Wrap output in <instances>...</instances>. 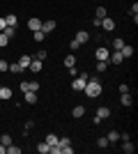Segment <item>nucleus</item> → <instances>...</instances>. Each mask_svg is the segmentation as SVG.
<instances>
[{
	"label": "nucleus",
	"instance_id": "29",
	"mask_svg": "<svg viewBox=\"0 0 138 154\" xmlns=\"http://www.w3.org/2000/svg\"><path fill=\"white\" fill-rule=\"evenodd\" d=\"M106 138H108V143H118V140H120V134H118V131H111Z\"/></svg>",
	"mask_w": 138,
	"mask_h": 154
},
{
	"label": "nucleus",
	"instance_id": "26",
	"mask_svg": "<svg viewBox=\"0 0 138 154\" xmlns=\"http://www.w3.org/2000/svg\"><path fill=\"white\" fill-rule=\"evenodd\" d=\"M122 46H124V42H122L120 37H115V39H113V51H120Z\"/></svg>",
	"mask_w": 138,
	"mask_h": 154
},
{
	"label": "nucleus",
	"instance_id": "37",
	"mask_svg": "<svg viewBox=\"0 0 138 154\" xmlns=\"http://www.w3.org/2000/svg\"><path fill=\"white\" fill-rule=\"evenodd\" d=\"M7 69H9V62H7V60H0V71H2V74H5Z\"/></svg>",
	"mask_w": 138,
	"mask_h": 154
},
{
	"label": "nucleus",
	"instance_id": "1",
	"mask_svg": "<svg viewBox=\"0 0 138 154\" xmlns=\"http://www.w3.org/2000/svg\"><path fill=\"white\" fill-rule=\"evenodd\" d=\"M101 83H99L97 78H87L85 88H83V92H85V97H90V99H97V97H101Z\"/></svg>",
	"mask_w": 138,
	"mask_h": 154
},
{
	"label": "nucleus",
	"instance_id": "43",
	"mask_svg": "<svg viewBox=\"0 0 138 154\" xmlns=\"http://www.w3.org/2000/svg\"><path fill=\"white\" fill-rule=\"evenodd\" d=\"M118 90H120V92H129V85H127V83H122V85L118 88Z\"/></svg>",
	"mask_w": 138,
	"mask_h": 154
},
{
	"label": "nucleus",
	"instance_id": "4",
	"mask_svg": "<svg viewBox=\"0 0 138 154\" xmlns=\"http://www.w3.org/2000/svg\"><path fill=\"white\" fill-rule=\"evenodd\" d=\"M99 28H104L106 32H113V30H115V19H108V16H106V19H101Z\"/></svg>",
	"mask_w": 138,
	"mask_h": 154
},
{
	"label": "nucleus",
	"instance_id": "27",
	"mask_svg": "<svg viewBox=\"0 0 138 154\" xmlns=\"http://www.w3.org/2000/svg\"><path fill=\"white\" fill-rule=\"evenodd\" d=\"M0 143H2L5 147H7V145H12V136H9V134H2V136H0Z\"/></svg>",
	"mask_w": 138,
	"mask_h": 154
},
{
	"label": "nucleus",
	"instance_id": "21",
	"mask_svg": "<svg viewBox=\"0 0 138 154\" xmlns=\"http://www.w3.org/2000/svg\"><path fill=\"white\" fill-rule=\"evenodd\" d=\"M48 149H51V147H48V143H39V145H37V152H39V154H48Z\"/></svg>",
	"mask_w": 138,
	"mask_h": 154
},
{
	"label": "nucleus",
	"instance_id": "18",
	"mask_svg": "<svg viewBox=\"0 0 138 154\" xmlns=\"http://www.w3.org/2000/svg\"><path fill=\"white\" fill-rule=\"evenodd\" d=\"M32 39H35V42H44V39H46V32L44 30H35L32 32Z\"/></svg>",
	"mask_w": 138,
	"mask_h": 154
},
{
	"label": "nucleus",
	"instance_id": "7",
	"mask_svg": "<svg viewBox=\"0 0 138 154\" xmlns=\"http://www.w3.org/2000/svg\"><path fill=\"white\" fill-rule=\"evenodd\" d=\"M122 60H124V58H122V53H120V51H113L111 55H108V62H113V64H122Z\"/></svg>",
	"mask_w": 138,
	"mask_h": 154
},
{
	"label": "nucleus",
	"instance_id": "28",
	"mask_svg": "<svg viewBox=\"0 0 138 154\" xmlns=\"http://www.w3.org/2000/svg\"><path fill=\"white\" fill-rule=\"evenodd\" d=\"M94 19H106V7H97V12H94Z\"/></svg>",
	"mask_w": 138,
	"mask_h": 154
},
{
	"label": "nucleus",
	"instance_id": "17",
	"mask_svg": "<svg viewBox=\"0 0 138 154\" xmlns=\"http://www.w3.org/2000/svg\"><path fill=\"white\" fill-rule=\"evenodd\" d=\"M72 115L76 117V120H78V117H83V115H85V106H76V108L72 110Z\"/></svg>",
	"mask_w": 138,
	"mask_h": 154
},
{
	"label": "nucleus",
	"instance_id": "35",
	"mask_svg": "<svg viewBox=\"0 0 138 154\" xmlns=\"http://www.w3.org/2000/svg\"><path fill=\"white\" fill-rule=\"evenodd\" d=\"M19 88H21V92H28V90H30V81H21Z\"/></svg>",
	"mask_w": 138,
	"mask_h": 154
},
{
	"label": "nucleus",
	"instance_id": "16",
	"mask_svg": "<svg viewBox=\"0 0 138 154\" xmlns=\"http://www.w3.org/2000/svg\"><path fill=\"white\" fill-rule=\"evenodd\" d=\"M26 103H30V106L37 103V92H30V90H28L26 92Z\"/></svg>",
	"mask_w": 138,
	"mask_h": 154
},
{
	"label": "nucleus",
	"instance_id": "39",
	"mask_svg": "<svg viewBox=\"0 0 138 154\" xmlns=\"http://www.w3.org/2000/svg\"><path fill=\"white\" fill-rule=\"evenodd\" d=\"M78 42H76V39H72V42H69V48H72V51H78Z\"/></svg>",
	"mask_w": 138,
	"mask_h": 154
},
{
	"label": "nucleus",
	"instance_id": "36",
	"mask_svg": "<svg viewBox=\"0 0 138 154\" xmlns=\"http://www.w3.org/2000/svg\"><path fill=\"white\" fill-rule=\"evenodd\" d=\"M39 90V81H30V92H37Z\"/></svg>",
	"mask_w": 138,
	"mask_h": 154
},
{
	"label": "nucleus",
	"instance_id": "34",
	"mask_svg": "<svg viewBox=\"0 0 138 154\" xmlns=\"http://www.w3.org/2000/svg\"><path fill=\"white\" fill-rule=\"evenodd\" d=\"M97 145H99L101 149H104V147H108L111 143H108V138H99V140H97Z\"/></svg>",
	"mask_w": 138,
	"mask_h": 154
},
{
	"label": "nucleus",
	"instance_id": "40",
	"mask_svg": "<svg viewBox=\"0 0 138 154\" xmlns=\"http://www.w3.org/2000/svg\"><path fill=\"white\" fill-rule=\"evenodd\" d=\"M48 152H51V154H62V149H60V145H53Z\"/></svg>",
	"mask_w": 138,
	"mask_h": 154
},
{
	"label": "nucleus",
	"instance_id": "24",
	"mask_svg": "<svg viewBox=\"0 0 138 154\" xmlns=\"http://www.w3.org/2000/svg\"><path fill=\"white\" fill-rule=\"evenodd\" d=\"M74 64H76V55H67L65 58V67L69 69V67H74Z\"/></svg>",
	"mask_w": 138,
	"mask_h": 154
},
{
	"label": "nucleus",
	"instance_id": "13",
	"mask_svg": "<svg viewBox=\"0 0 138 154\" xmlns=\"http://www.w3.org/2000/svg\"><path fill=\"white\" fill-rule=\"evenodd\" d=\"M0 99H12V88L0 85Z\"/></svg>",
	"mask_w": 138,
	"mask_h": 154
},
{
	"label": "nucleus",
	"instance_id": "14",
	"mask_svg": "<svg viewBox=\"0 0 138 154\" xmlns=\"http://www.w3.org/2000/svg\"><path fill=\"white\" fill-rule=\"evenodd\" d=\"M30 62H32V58H30V55H21V58H19L21 69H28V67H30Z\"/></svg>",
	"mask_w": 138,
	"mask_h": 154
},
{
	"label": "nucleus",
	"instance_id": "22",
	"mask_svg": "<svg viewBox=\"0 0 138 154\" xmlns=\"http://www.w3.org/2000/svg\"><path fill=\"white\" fill-rule=\"evenodd\" d=\"M46 143H48V147L58 145V136H55V134H48V136H46Z\"/></svg>",
	"mask_w": 138,
	"mask_h": 154
},
{
	"label": "nucleus",
	"instance_id": "41",
	"mask_svg": "<svg viewBox=\"0 0 138 154\" xmlns=\"http://www.w3.org/2000/svg\"><path fill=\"white\" fill-rule=\"evenodd\" d=\"M7 28V21H5V16H0V32Z\"/></svg>",
	"mask_w": 138,
	"mask_h": 154
},
{
	"label": "nucleus",
	"instance_id": "3",
	"mask_svg": "<svg viewBox=\"0 0 138 154\" xmlns=\"http://www.w3.org/2000/svg\"><path fill=\"white\" fill-rule=\"evenodd\" d=\"M108 117H111V108L101 106V108H97V115H94V124H101L104 120H108Z\"/></svg>",
	"mask_w": 138,
	"mask_h": 154
},
{
	"label": "nucleus",
	"instance_id": "8",
	"mask_svg": "<svg viewBox=\"0 0 138 154\" xmlns=\"http://www.w3.org/2000/svg\"><path fill=\"white\" fill-rule=\"evenodd\" d=\"M120 103H122V106H131V103H133L131 92H122V97H120Z\"/></svg>",
	"mask_w": 138,
	"mask_h": 154
},
{
	"label": "nucleus",
	"instance_id": "38",
	"mask_svg": "<svg viewBox=\"0 0 138 154\" xmlns=\"http://www.w3.org/2000/svg\"><path fill=\"white\" fill-rule=\"evenodd\" d=\"M129 14H131V16H138V2H133V5H131V9H129Z\"/></svg>",
	"mask_w": 138,
	"mask_h": 154
},
{
	"label": "nucleus",
	"instance_id": "45",
	"mask_svg": "<svg viewBox=\"0 0 138 154\" xmlns=\"http://www.w3.org/2000/svg\"><path fill=\"white\" fill-rule=\"evenodd\" d=\"M5 152H7V147L2 145V143H0V154H5Z\"/></svg>",
	"mask_w": 138,
	"mask_h": 154
},
{
	"label": "nucleus",
	"instance_id": "20",
	"mask_svg": "<svg viewBox=\"0 0 138 154\" xmlns=\"http://www.w3.org/2000/svg\"><path fill=\"white\" fill-rule=\"evenodd\" d=\"M7 71H12V74H23V69H21V64H19V62H12Z\"/></svg>",
	"mask_w": 138,
	"mask_h": 154
},
{
	"label": "nucleus",
	"instance_id": "19",
	"mask_svg": "<svg viewBox=\"0 0 138 154\" xmlns=\"http://www.w3.org/2000/svg\"><path fill=\"white\" fill-rule=\"evenodd\" d=\"M5 21H7V26H12V28H16V23H19V19H16L14 14H7Z\"/></svg>",
	"mask_w": 138,
	"mask_h": 154
},
{
	"label": "nucleus",
	"instance_id": "12",
	"mask_svg": "<svg viewBox=\"0 0 138 154\" xmlns=\"http://www.w3.org/2000/svg\"><path fill=\"white\" fill-rule=\"evenodd\" d=\"M133 143L129 140V138H127V140H122V152H127V154H133Z\"/></svg>",
	"mask_w": 138,
	"mask_h": 154
},
{
	"label": "nucleus",
	"instance_id": "2",
	"mask_svg": "<svg viewBox=\"0 0 138 154\" xmlns=\"http://www.w3.org/2000/svg\"><path fill=\"white\" fill-rule=\"evenodd\" d=\"M87 74H78V76H74V81H72V90H76V92H83V88H85V83H87Z\"/></svg>",
	"mask_w": 138,
	"mask_h": 154
},
{
	"label": "nucleus",
	"instance_id": "31",
	"mask_svg": "<svg viewBox=\"0 0 138 154\" xmlns=\"http://www.w3.org/2000/svg\"><path fill=\"white\" fill-rule=\"evenodd\" d=\"M9 44V37H7L5 32H0V48H2V46H7Z\"/></svg>",
	"mask_w": 138,
	"mask_h": 154
},
{
	"label": "nucleus",
	"instance_id": "6",
	"mask_svg": "<svg viewBox=\"0 0 138 154\" xmlns=\"http://www.w3.org/2000/svg\"><path fill=\"white\" fill-rule=\"evenodd\" d=\"M41 30L48 35V32H53L55 30V21H51V19H46V21H41Z\"/></svg>",
	"mask_w": 138,
	"mask_h": 154
},
{
	"label": "nucleus",
	"instance_id": "32",
	"mask_svg": "<svg viewBox=\"0 0 138 154\" xmlns=\"http://www.w3.org/2000/svg\"><path fill=\"white\" fill-rule=\"evenodd\" d=\"M46 55H48V53H46L44 48H41V51H37V53H35V58H37V60H41V62H44V60H46Z\"/></svg>",
	"mask_w": 138,
	"mask_h": 154
},
{
	"label": "nucleus",
	"instance_id": "5",
	"mask_svg": "<svg viewBox=\"0 0 138 154\" xmlns=\"http://www.w3.org/2000/svg\"><path fill=\"white\" fill-rule=\"evenodd\" d=\"M108 55H111V51H108L106 46H99L97 51H94V58L97 60H108Z\"/></svg>",
	"mask_w": 138,
	"mask_h": 154
},
{
	"label": "nucleus",
	"instance_id": "33",
	"mask_svg": "<svg viewBox=\"0 0 138 154\" xmlns=\"http://www.w3.org/2000/svg\"><path fill=\"white\" fill-rule=\"evenodd\" d=\"M7 154H21V147H14V145H7Z\"/></svg>",
	"mask_w": 138,
	"mask_h": 154
},
{
	"label": "nucleus",
	"instance_id": "42",
	"mask_svg": "<svg viewBox=\"0 0 138 154\" xmlns=\"http://www.w3.org/2000/svg\"><path fill=\"white\" fill-rule=\"evenodd\" d=\"M69 74H72V76H78V69H76V64H74V67H69Z\"/></svg>",
	"mask_w": 138,
	"mask_h": 154
},
{
	"label": "nucleus",
	"instance_id": "15",
	"mask_svg": "<svg viewBox=\"0 0 138 154\" xmlns=\"http://www.w3.org/2000/svg\"><path fill=\"white\" fill-rule=\"evenodd\" d=\"M87 39H90V35H87L85 30H78V35H76V42H78V44H85Z\"/></svg>",
	"mask_w": 138,
	"mask_h": 154
},
{
	"label": "nucleus",
	"instance_id": "9",
	"mask_svg": "<svg viewBox=\"0 0 138 154\" xmlns=\"http://www.w3.org/2000/svg\"><path fill=\"white\" fill-rule=\"evenodd\" d=\"M28 28L30 30H41V19H28Z\"/></svg>",
	"mask_w": 138,
	"mask_h": 154
},
{
	"label": "nucleus",
	"instance_id": "44",
	"mask_svg": "<svg viewBox=\"0 0 138 154\" xmlns=\"http://www.w3.org/2000/svg\"><path fill=\"white\" fill-rule=\"evenodd\" d=\"M62 154H74V147H72V145H69V147H65V149H62Z\"/></svg>",
	"mask_w": 138,
	"mask_h": 154
},
{
	"label": "nucleus",
	"instance_id": "23",
	"mask_svg": "<svg viewBox=\"0 0 138 154\" xmlns=\"http://www.w3.org/2000/svg\"><path fill=\"white\" fill-rule=\"evenodd\" d=\"M58 145H60V149H65V147H69V145H72V140H69V138H58Z\"/></svg>",
	"mask_w": 138,
	"mask_h": 154
},
{
	"label": "nucleus",
	"instance_id": "11",
	"mask_svg": "<svg viewBox=\"0 0 138 154\" xmlns=\"http://www.w3.org/2000/svg\"><path fill=\"white\" fill-rule=\"evenodd\" d=\"M30 71H35V74H39L41 71V60H37V58H32V62H30V67H28Z\"/></svg>",
	"mask_w": 138,
	"mask_h": 154
},
{
	"label": "nucleus",
	"instance_id": "30",
	"mask_svg": "<svg viewBox=\"0 0 138 154\" xmlns=\"http://www.w3.org/2000/svg\"><path fill=\"white\" fill-rule=\"evenodd\" d=\"M2 32H5L7 37L12 39V37H14V35H16V28H12V26H7V28H5V30H2Z\"/></svg>",
	"mask_w": 138,
	"mask_h": 154
},
{
	"label": "nucleus",
	"instance_id": "10",
	"mask_svg": "<svg viewBox=\"0 0 138 154\" xmlns=\"http://www.w3.org/2000/svg\"><path fill=\"white\" fill-rule=\"evenodd\" d=\"M120 53H122V58H133V46L124 44L122 48H120Z\"/></svg>",
	"mask_w": 138,
	"mask_h": 154
},
{
	"label": "nucleus",
	"instance_id": "25",
	"mask_svg": "<svg viewBox=\"0 0 138 154\" xmlns=\"http://www.w3.org/2000/svg\"><path fill=\"white\" fill-rule=\"evenodd\" d=\"M108 69V60H97V71H106Z\"/></svg>",
	"mask_w": 138,
	"mask_h": 154
}]
</instances>
